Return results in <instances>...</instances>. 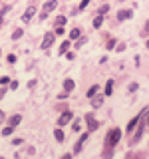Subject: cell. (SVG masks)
I'll list each match as a JSON object with an SVG mask.
<instances>
[{
  "mask_svg": "<svg viewBox=\"0 0 149 159\" xmlns=\"http://www.w3.org/2000/svg\"><path fill=\"white\" fill-rule=\"evenodd\" d=\"M119 139H121V129H119V127L109 129L107 135H106V147H107V149H113V147L117 145Z\"/></svg>",
  "mask_w": 149,
  "mask_h": 159,
  "instance_id": "6da1fadb",
  "label": "cell"
},
{
  "mask_svg": "<svg viewBox=\"0 0 149 159\" xmlns=\"http://www.w3.org/2000/svg\"><path fill=\"white\" fill-rule=\"evenodd\" d=\"M56 8H58V0H48V2L44 4L42 12H40V20H48L50 12H52V10H56Z\"/></svg>",
  "mask_w": 149,
  "mask_h": 159,
  "instance_id": "7a4b0ae2",
  "label": "cell"
},
{
  "mask_svg": "<svg viewBox=\"0 0 149 159\" xmlns=\"http://www.w3.org/2000/svg\"><path fill=\"white\" fill-rule=\"evenodd\" d=\"M34 16H36V6L32 4V6H28V8H26V12L22 14V22H24V24L32 22V18H34Z\"/></svg>",
  "mask_w": 149,
  "mask_h": 159,
  "instance_id": "3957f363",
  "label": "cell"
},
{
  "mask_svg": "<svg viewBox=\"0 0 149 159\" xmlns=\"http://www.w3.org/2000/svg\"><path fill=\"white\" fill-rule=\"evenodd\" d=\"M54 40H56V36H54L52 32H46L44 34V40H42V50H50L54 44Z\"/></svg>",
  "mask_w": 149,
  "mask_h": 159,
  "instance_id": "277c9868",
  "label": "cell"
},
{
  "mask_svg": "<svg viewBox=\"0 0 149 159\" xmlns=\"http://www.w3.org/2000/svg\"><path fill=\"white\" fill-rule=\"evenodd\" d=\"M84 117H86V121H88V129H89V131H96V129L99 127V123H97V119L93 117V113H86Z\"/></svg>",
  "mask_w": 149,
  "mask_h": 159,
  "instance_id": "5b68a950",
  "label": "cell"
},
{
  "mask_svg": "<svg viewBox=\"0 0 149 159\" xmlns=\"http://www.w3.org/2000/svg\"><path fill=\"white\" fill-rule=\"evenodd\" d=\"M139 119H141V113H137V116H135V117H133V119H131V121H129V123H127V135H129V137H131V133H133V131H135V127H137V123H139Z\"/></svg>",
  "mask_w": 149,
  "mask_h": 159,
  "instance_id": "8992f818",
  "label": "cell"
},
{
  "mask_svg": "<svg viewBox=\"0 0 149 159\" xmlns=\"http://www.w3.org/2000/svg\"><path fill=\"white\" fill-rule=\"evenodd\" d=\"M74 119V113L72 111H64L62 116L58 117V125H66V123H70Z\"/></svg>",
  "mask_w": 149,
  "mask_h": 159,
  "instance_id": "52a82bcc",
  "label": "cell"
},
{
  "mask_svg": "<svg viewBox=\"0 0 149 159\" xmlns=\"http://www.w3.org/2000/svg\"><path fill=\"white\" fill-rule=\"evenodd\" d=\"M88 141V133H84V135L82 137H79L78 139V143H76V147H74V153H76V155H78V153L79 151H82V147H84V143H86Z\"/></svg>",
  "mask_w": 149,
  "mask_h": 159,
  "instance_id": "ba28073f",
  "label": "cell"
},
{
  "mask_svg": "<svg viewBox=\"0 0 149 159\" xmlns=\"http://www.w3.org/2000/svg\"><path fill=\"white\" fill-rule=\"evenodd\" d=\"M131 16H133L131 10H119V12H117V20H119V22H123V20H127Z\"/></svg>",
  "mask_w": 149,
  "mask_h": 159,
  "instance_id": "9c48e42d",
  "label": "cell"
},
{
  "mask_svg": "<svg viewBox=\"0 0 149 159\" xmlns=\"http://www.w3.org/2000/svg\"><path fill=\"white\" fill-rule=\"evenodd\" d=\"M20 121H22V116H20V113H14V116H10V119H8V125L16 127Z\"/></svg>",
  "mask_w": 149,
  "mask_h": 159,
  "instance_id": "30bf717a",
  "label": "cell"
},
{
  "mask_svg": "<svg viewBox=\"0 0 149 159\" xmlns=\"http://www.w3.org/2000/svg\"><path fill=\"white\" fill-rule=\"evenodd\" d=\"M89 102H92L93 107H99V106L103 103V98H102V96H92V98H89Z\"/></svg>",
  "mask_w": 149,
  "mask_h": 159,
  "instance_id": "8fae6325",
  "label": "cell"
},
{
  "mask_svg": "<svg viewBox=\"0 0 149 159\" xmlns=\"http://www.w3.org/2000/svg\"><path fill=\"white\" fill-rule=\"evenodd\" d=\"M74 88H76V84H74L72 82V80H66V82H64V89H66V92L70 93V92H72V89Z\"/></svg>",
  "mask_w": 149,
  "mask_h": 159,
  "instance_id": "7c38bea8",
  "label": "cell"
},
{
  "mask_svg": "<svg viewBox=\"0 0 149 159\" xmlns=\"http://www.w3.org/2000/svg\"><path fill=\"white\" fill-rule=\"evenodd\" d=\"M111 92H113V80H107V84H106V96H111Z\"/></svg>",
  "mask_w": 149,
  "mask_h": 159,
  "instance_id": "4fadbf2b",
  "label": "cell"
},
{
  "mask_svg": "<svg viewBox=\"0 0 149 159\" xmlns=\"http://www.w3.org/2000/svg\"><path fill=\"white\" fill-rule=\"evenodd\" d=\"M79 36H82V32H79V28H74L72 32H70V38H72V40H78Z\"/></svg>",
  "mask_w": 149,
  "mask_h": 159,
  "instance_id": "5bb4252c",
  "label": "cell"
},
{
  "mask_svg": "<svg viewBox=\"0 0 149 159\" xmlns=\"http://www.w3.org/2000/svg\"><path fill=\"white\" fill-rule=\"evenodd\" d=\"M22 34H24V30L22 28H16V30H14V34H12V40H20V38H22Z\"/></svg>",
  "mask_w": 149,
  "mask_h": 159,
  "instance_id": "9a60e30c",
  "label": "cell"
},
{
  "mask_svg": "<svg viewBox=\"0 0 149 159\" xmlns=\"http://www.w3.org/2000/svg\"><path fill=\"white\" fill-rule=\"evenodd\" d=\"M54 137H56L58 141H64V131L62 129H54Z\"/></svg>",
  "mask_w": 149,
  "mask_h": 159,
  "instance_id": "2e32d148",
  "label": "cell"
},
{
  "mask_svg": "<svg viewBox=\"0 0 149 159\" xmlns=\"http://www.w3.org/2000/svg\"><path fill=\"white\" fill-rule=\"evenodd\" d=\"M102 24H103V16H102V14H97V18L93 20V28H99Z\"/></svg>",
  "mask_w": 149,
  "mask_h": 159,
  "instance_id": "e0dca14e",
  "label": "cell"
},
{
  "mask_svg": "<svg viewBox=\"0 0 149 159\" xmlns=\"http://www.w3.org/2000/svg\"><path fill=\"white\" fill-rule=\"evenodd\" d=\"M68 50H70V40H66V42H64L62 46H60V54H66Z\"/></svg>",
  "mask_w": 149,
  "mask_h": 159,
  "instance_id": "ac0fdd59",
  "label": "cell"
},
{
  "mask_svg": "<svg viewBox=\"0 0 149 159\" xmlns=\"http://www.w3.org/2000/svg\"><path fill=\"white\" fill-rule=\"evenodd\" d=\"M97 89H99V86H92V88H89V89H88V98H92V96H96V93H97Z\"/></svg>",
  "mask_w": 149,
  "mask_h": 159,
  "instance_id": "d6986e66",
  "label": "cell"
},
{
  "mask_svg": "<svg viewBox=\"0 0 149 159\" xmlns=\"http://www.w3.org/2000/svg\"><path fill=\"white\" fill-rule=\"evenodd\" d=\"M86 42H88V38H86V36H79V38H78V42H76V48H82Z\"/></svg>",
  "mask_w": 149,
  "mask_h": 159,
  "instance_id": "ffe728a7",
  "label": "cell"
},
{
  "mask_svg": "<svg viewBox=\"0 0 149 159\" xmlns=\"http://www.w3.org/2000/svg\"><path fill=\"white\" fill-rule=\"evenodd\" d=\"M12 131H14V127L12 125H6L2 129V135H12Z\"/></svg>",
  "mask_w": 149,
  "mask_h": 159,
  "instance_id": "44dd1931",
  "label": "cell"
},
{
  "mask_svg": "<svg viewBox=\"0 0 149 159\" xmlns=\"http://www.w3.org/2000/svg\"><path fill=\"white\" fill-rule=\"evenodd\" d=\"M66 24V16H58L56 18V26H64Z\"/></svg>",
  "mask_w": 149,
  "mask_h": 159,
  "instance_id": "7402d4cb",
  "label": "cell"
},
{
  "mask_svg": "<svg viewBox=\"0 0 149 159\" xmlns=\"http://www.w3.org/2000/svg\"><path fill=\"white\" fill-rule=\"evenodd\" d=\"M72 129H74V131H79V129H82V121L76 119V121H74V125H72Z\"/></svg>",
  "mask_w": 149,
  "mask_h": 159,
  "instance_id": "603a6c76",
  "label": "cell"
},
{
  "mask_svg": "<svg viewBox=\"0 0 149 159\" xmlns=\"http://www.w3.org/2000/svg\"><path fill=\"white\" fill-rule=\"evenodd\" d=\"M8 84H10V78H6V76L0 78V86H8Z\"/></svg>",
  "mask_w": 149,
  "mask_h": 159,
  "instance_id": "cb8c5ba5",
  "label": "cell"
},
{
  "mask_svg": "<svg viewBox=\"0 0 149 159\" xmlns=\"http://www.w3.org/2000/svg\"><path fill=\"white\" fill-rule=\"evenodd\" d=\"M92 2V0H82V2H79V10H84V8H88V4Z\"/></svg>",
  "mask_w": 149,
  "mask_h": 159,
  "instance_id": "d4e9b609",
  "label": "cell"
},
{
  "mask_svg": "<svg viewBox=\"0 0 149 159\" xmlns=\"http://www.w3.org/2000/svg\"><path fill=\"white\" fill-rule=\"evenodd\" d=\"M107 10H109V6H107V4H103V6H102V8H99V14H102V16H103V14H106V12H107Z\"/></svg>",
  "mask_w": 149,
  "mask_h": 159,
  "instance_id": "484cf974",
  "label": "cell"
},
{
  "mask_svg": "<svg viewBox=\"0 0 149 159\" xmlns=\"http://www.w3.org/2000/svg\"><path fill=\"white\" fill-rule=\"evenodd\" d=\"M4 96H6V86H2V89H0V99H4Z\"/></svg>",
  "mask_w": 149,
  "mask_h": 159,
  "instance_id": "4316f807",
  "label": "cell"
},
{
  "mask_svg": "<svg viewBox=\"0 0 149 159\" xmlns=\"http://www.w3.org/2000/svg\"><path fill=\"white\" fill-rule=\"evenodd\" d=\"M4 117H6V113H4L2 109H0V125H2V123H4Z\"/></svg>",
  "mask_w": 149,
  "mask_h": 159,
  "instance_id": "83f0119b",
  "label": "cell"
},
{
  "mask_svg": "<svg viewBox=\"0 0 149 159\" xmlns=\"http://www.w3.org/2000/svg\"><path fill=\"white\" fill-rule=\"evenodd\" d=\"M8 62L14 64V62H16V56H14V54H10V56H8Z\"/></svg>",
  "mask_w": 149,
  "mask_h": 159,
  "instance_id": "f1b7e54d",
  "label": "cell"
},
{
  "mask_svg": "<svg viewBox=\"0 0 149 159\" xmlns=\"http://www.w3.org/2000/svg\"><path fill=\"white\" fill-rule=\"evenodd\" d=\"M18 88V82H12V80H10V89H16Z\"/></svg>",
  "mask_w": 149,
  "mask_h": 159,
  "instance_id": "f546056e",
  "label": "cell"
},
{
  "mask_svg": "<svg viewBox=\"0 0 149 159\" xmlns=\"http://www.w3.org/2000/svg\"><path fill=\"white\" fill-rule=\"evenodd\" d=\"M137 88H139L137 84H131V86H129V92H137Z\"/></svg>",
  "mask_w": 149,
  "mask_h": 159,
  "instance_id": "4dcf8cb0",
  "label": "cell"
},
{
  "mask_svg": "<svg viewBox=\"0 0 149 159\" xmlns=\"http://www.w3.org/2000/svg\"><path fill=\"white\" fill-rule=\"evenodd\" d=\"M12 145H22V139H18V137H16V139L12 141Z\"/></svg>",
  "mask_w": 149,
  "mask_h": 159,
  "instance_id": "1f68e13d",
  "label": "cell"
},
{
  "mask_svg": "<svg viewBox=\"0 0 149 159\" xmlns=\"http://www.w3.org/2000/svg\"><path fill=\"white\" fill-rule=\"evenodd\" d=\"M145 34H149V20L145 22Z\"/></svg>",
  "mask_w": 149,
  "mask_h": 159,
  "instance_id": "d6a6232c",
  "label": "cell"
},
{
  "mask_svg": "<svg viewBox=\"0 0 149 159\" xmlns=\"http://www.w3.org/2000/svg\"><path fill=\"white\" fill-rule=\"evenodd\" d=\"M145 123H147V127H149V113L145 116Z\"/></svg>",
  "mask_w": 149,
  "mask_h": 159,
  "instance_id": "836d02e7",
  "label": "cell"
},
{
  "mask_svg": "<svg viewBox=\"0 0 149 159\" xmlns=\"http://www.w3.org/2000/svg\"><path fill=\"white\" fill-rule=\"evenodd\" d=\"M145 46H147V50H149V40H147V44H145Z\"/></svg>",
  "mask_w": 149,
  "mask_h": 159,
  "instance_id": "e575fe53",
  "label": "cell"
},
{
  "mask_svg": "<svg viewBox=\"0 0 149 159\" xmlns=\"http://www.w3.org/2000/svg\"><path fill=\"white\" fill-rule=\"evenodd\" d=\"M0 26H2V16H0Z\"/></svg>",
  "mask_w": 149,
  "mask_h": 159,
  "instance_id": "d590c367",
  "label": "cell"
}]
</instances>
